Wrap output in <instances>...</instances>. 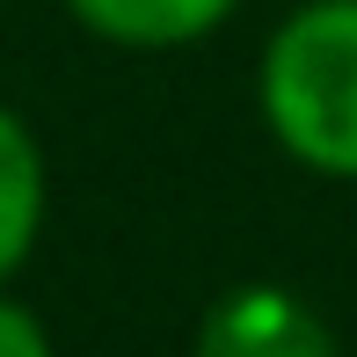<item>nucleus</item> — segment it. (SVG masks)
Listing matches in <instances>:
<instances>
[{
	"mask_svg": "<svg viewBox=\"0 0 357 357\" xmlns=\"http://www.w3.org/2000/svg\"><path fill=\"white\" fill-rule=\"evenodd\" d=\"M255 109L284 160L357 183V0H299L255 59Z\"/></svg>",
	"mask_w": 357,
	"mask_h": 357,
	"instance_id": "f257e3e1",
	"label": "nucleus"
},
{
	"mask_svg": "<svg viewBox=\"0 0 357 357\" xmlns=\"http://www.w3.org/2000/svg\"><path fill=\"white\" fill-rule=\"evenodd\" d=\"M190 357H343L328 321L284 284H234L204 306Z\"/></svg>",
	"mask_w": 357,
	"mask_h": 357,
	"instance_id": "f03ea898",
	"label": "nucleus"
},
{
	"mask_svg": "<svg viewBox=\"0 0 357 357\" xmlns=\"http://www.w3.org/2000/svg\"><path fill=\"white\" fill-rule=\"evenodd\" d=\"M109 52H190L234 22L241 0H59Z\"/></svg>",
	"mask_w": 357,
	"mask_h": 357,
	"instance_id": "7ed1b4c3",
	"label": "nucleus"
},
{
	"mask_svg": "<svg viewBox=\"0 0 357 357\" xmlns=\"http://www.w3.org/2000/svg\"><path fill=\"white\" fill-rule=\"evenodd\" d=\"M44 212H52V160L44 139L22 109L0 102V291L15 284V270L37 255Z\"/></svg>",
	"mask_w": 357,
	"mask_h": 357,
	"instance_id": "20e7f679",
	"label": "nucleus"
},
{
	"mask_svg": "<svg viewBox=\"0 0 357 357\" xmlns=\"http://www.w3.org/2000/svg\"><path fill=\"white\" fill-rule=\"evenodd\" d=\"M0 357H59L52 350V328L37 321V306L8 299V291H0Z\"/></svg>",
	"mask_w": 357,
	"mask_h": 357,
	"instance_id": "39448f33",
	"label": "nucleus"
}]
</instances>
